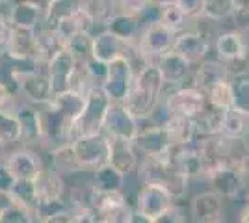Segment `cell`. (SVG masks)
Wrapping results in <instances>:
<instances>
[{
    "label": "cell",
    "mask_w": 249,
    "mask_h": 223,
    "mask_svg": "<svg viewBox=\"0 0 249 223\" xmlns=\"http://www.w3.org/2000/svg\"><path fill=\"white\" fill-rule=\"evenodd\" d=\"M138 181L140 184H153L167 190L173 199L178 201L188 193V179L167 160V156L158 158H142L138 166Z\"/></svg>",
    "instance_id": "cell-2"
},
{
    "label": "cell",
    "mask_w": 249,
    "mask_h": 223,
    "mask_svg": "<svg viewBox=\"0 0 249 223\" xmlns=\"http://www.w3.org/2000/svg\"><path fill=\"white\" fill-rule=\"evenodd\" d=\"M80 10V2H67V0H52L47 6L45 13V21L43 26L49 30H56L60 26V22L65 21L67 17H71L74 11Z\"/></svg>",
    "instance_id": "cell-34"
},
{
    "label": "cell",
    "mask_w": 249,
    "mask_h": 223,
    "mask_svg": "<svg viewBox=\"0 0 249 223\" xmlns=\"http://www.w3.org/2000/svg\"><path fill=\"white\" fill-rule=\"evenodd\" d=\"M17 104H19V101L11 95L4 86L0 84V110H2V112H10V114H13V110H15Z\"/></svg>",
    "instance_id": "cell-51"
},
{
    "label": "cell",
    "mask_w": 249,
    "mask_h": 223,
    "mask_svg": "<svg viewBox=\"0 0 249 223\" xmlns=\"http://www.w3.org/2000/svg\"><path fill=\"white\" fill-rule=\"evenodd\" d=\"M93 175V186L95 190L104 191V193H112V191H123L126 186V177L123 173L115 170L114 166L106 164L103 168L91 173Z\"/></svg>",
    "instance_id": "cell-31"
},
{
    "label": "cell",
    "mask_w": 249,
    "mask_h": 223,
    "mask_svg": "<svg viewBox=\"0 0 249 223\" xmlns=\"http://www.w3.org/2000/svg\"><path fill=\"white\" fill-rule=\"evenodd\" d=\"M32 223H43V222H41V220H37V218L34 216V222H32Z\"/></svg>",
    "instance_id": "cell-59"
},
{
    "label": "cell",
    "mask_w": 249,
    "mask_h": 223,
    "mask_svg": "<svg viewBox=\"0 0 249 223\" xmlns=\"http://www.w3.org/2000/svg\"><path fill=\"white\" fill-rule=\"evenodd\" d=\"M6 156H8V154H6V147H4V145H0V164L6 160Z\"/></svg>",
    "instance_id": "cell-58"
},
{
    "label": "cell",
    "mask_w": 249,
    "mask_h": 223,
    "mask_svg": "<svg viewBox=\"0 0 249 223\" xmlns=\"http://www.w3.org/2000/svg\"><path fill=\"white\" fill-rule=\"evenodd\" d=\"M225 112L227 110H219V108L212 106L208 103L205 114L196 121L199 138H216V136H219L221 134V128H223Z\"/></svg>",
    "instance_id": "cell-32"
},
{
    "label": "cell",
    "mask_w": 249,
    "mask_h": 223,
    "mask_svg": "<svg viewBox=\"0 0 249 223\" xmlns=\"http://www.w3.org/2000/svg\"><path fill=\"white\" fill-rule=\"evenodd\" d=\"M49 162H47V170L56 171L58 175H62L65 179H71L74 175L82 173V166L78 162V156L74 153L73 143H63L60 147L52 149L47 153Z\"/></svg>",
    "instance_id": "cell-22"
},
{
    "label": "cell",
    "mask_w": 249,
    "mask_h": 223,
    "mask_svg": "<svg viewBox=\"0 0 249 223\" xmlns=\"http://www.w3.org/2000/svg\"><path fill=\"white\" fill-rule=\"evenodd\" d=\"M231 80H232V73L227 64L219 60H205L201 65H197L194 73L192 87H196L197 91L208 97L218 86L231 82Z\"/></svg>",
    "instance_id": "cell-13"
},
{
    "label": "cell",
    "mask_w": 249,
    "mask_h": 223,
    "mask_svg": "<svg viewBox=\"0 0 249 223\" xmlns=\"http://www.w3.org/2000/svg\"><path fill=\"white\" fill-rule=\"evenodd\" d=\"M182 11L186 13L192 21H197L203 17V8H205V0H178Z\"/></svg>",
    "instance_id": "cell-49"
},
{
    "label": "cell",
    "mask_w": 249,
    "mask_h": 223,
    "mask_svg": "<svg viewBox=\"0 0 249 223\" xmlns=\"http://www.w3.org/2000/svg\"><path fill=\"white\" fill-rule=\"evenodd\" d=\"M128 43L121 41L117 35L112 32L104 30L103 34H99L93 39V51H91V58L103 62V64H112L115 60H119L121 56H124Z\"/></svg>",
    "instance_id": "cell-26"
},
{
    "label": "cell",
    "mask_w": 249,
    "mask_h": 223,
    "mask_svg": "<svg viewBox=\"0 0 249 223\" xmlns=\"http://www.w3.org/2000/svg\"><path fill=\"white\" fill-rule=\"evenodd\" d=\"M128 223H155L151 218H147V216H143V214L136 212V210H132V214H130V218H128Z\"/></svg>",
    "instance_id": "cell-55"
},
{
    "label": "cell",
    "mask_w": 249,
    "mask_h": 223,
    "mask_svg": "<svg viewBox=\"0 0 249 223\" xmlns=\"http://www.w3.org/2000/svg\"><path fill=\"white\" fill-rule=\"evenodd\" d=\"M160 21L166 26H169L175 34L186 32L192 26V19L182 11L178 0H171V2H160Z\"/></svg>",
    "instance_id": "cell-30"
},
{
    "label": "cell",
    "mask_w": 249,
    "mask_h": 223,
    "mask_svg": "<svg viewBox=\"0 0 249 223\" xmlns=\"http://www.w3.org/2000/svg\"><path fill=\"white\" fill-rule=\"evenodd\" d=\"M173 112H171V108L167 104V99L166 97H162L160 101H158V104L156 108L153 110V114L149 116L147 119V123H149V127H158V128H166L169 125V121L173 119Z\"/></svg>",
    "instance_id": "cell-43"
},
{
    "label": "cell",
    "mask_w": 249,
    "mask_h": 223,
    "mask_svg": "<svg viewBox=\"0 0 249 223\" xmlns=\"http://www.w3.org/2000/svg\"><path fill=\"white\" fill-rule=\"evenodd\" d=\"M232 22H234L236 30H242V28L249 26V0H234Z\"/></svg>",
    "instance_id": "cell-47"
},
{
    "label": "cell",
    "mask_w": 249,
    "mask_h": 223,
    "mask_svg": "<svg viewBox=\"0 0 249 223\" xmlns=\"http://www.w3.org/2000/svg\"><path fill=\"white\" fill-rule=\"evenodd\" d=\"M246 199H248V206H249V188H248V191H246Z\"/></svg>",
    "instance_id": "cell-60"
},
{
    "label": "cell",
    "mask_w": 249,
    "mask_h": 223,
    "mask_svg": "<svg viewBox=\"0 0 249 223\" xmlns=\"http://www.w3.org/2000/svg\"><path fill=\"white\" fill-rule=\"evenodd\" d=\"M112 104L114 103L110 101V97L104 93V89L101 86L91 89L86 95V104H84L82 114L76 117V121L71 127L69 143H73L76 139L103 134L104 119H106V114H108Z\"/></svg>",
    "instance_id": "cell-3"
},
{
    "label": "cell",
    "mask_w": 249,
    "mask_h": 223,
    "mask_svg": "<svg viewBox=\"0 0 249 223\" xmlns=\"http://www.w3.org/2000/svg\"><path fill=\"white\" fill-rule=\"evenodd\" d=\"M208 41L197 28H190L186 32L177 34L173 51L177 56H180L182 60H186L190 65H201L205 62L208 54Z\"/></svg>",
    "instance_id": "cell-17"
},
{
    "label": "cell",
    "mask_w": 249,
    "mask_h": 223,
    "mask_svg": "<svg viewBox=\"0 0 249 223\" xmlns=\"http://www.w3.org/2000/svg\"><path fill=\"white\" fill-rule=\"evenodd\" d=\"M248 69H249V62H248Z\"/></svg>",
    "instance_id": "cell-62"
},
{
    "label": "cell",
    "mask_w": 249,
    "mask_h": 223,
    "mask_svg": "<svg viewBox=\"0 0 249 223\" xmlns=\"http://www.w3.org/2000/svg\"><path fill=\"white\" fill-rule=\"evenodd\" d=\"M194 223H221L223 222V199L214 191H205L192 201Z\"/></svg>",
    "instance_id": "cell-20"
},
{
    "label": "cell",
    "mask_w": 249,
    "mask_h": 223,
    "mask_svg": "<svg viewBox=\"0 0 249 223\" xmlns=\"http://www.w3.org/2000/svg\"><path fill=\"white\" fill-rule=\"evenodd\" d=\"M147 8L145 0H123V2H117V11L121 15H128V17H134L138 19Z\"/></svg>",
    "instance_id": "cell-48"
},
{
    "label": "cell",
    "mask_w": 249,
    "mask_h": 223,
    "mask_svg": "<svg viewBox=\"0 0 249 223\" xmlns=\"http://www.w3.org/2000/svg\"><path fill=\"white\" fill-rule=\"evenodd\" d=\"M171 138L167 128L142 127L138 138L134 139V147L142 158H158L164 156L171 147Z\"/></svg>",
    "instance_id": "cell-18"
},
{
    "label": "cell",
    "mask_w": 249,
    "mask_h": 223,
    "mask_svg": "<svg viewBox=\"0 0 249 223\" xmlns=\"http://www.w3.org/2000/svg\"><path fill=\"white\" fill-rule=\"evenodd\" d=\"M37 30H26V28H13L11 41L6 52L19 58V60H37Z\"/></svg>",
    "instance_id": "cell-25"
},
{
    "label": "cell",
    "mask_w": 249,
    "mask_h": 223,
    "mask_svg": "<svg viewBox=\"0 0 249 223\" xmlns=\"http://www.w3.org/2000/svg\"><path fill=\"white\" fill-rule=\"evenodd\" d=\"M13 116L17 119L22 134V147H30L41 151L43 143V117L39 106L28 104L19 101V104L13 110Z\"/></svg>",
    "instance_id": "cell-9"
},
{
    "label": "cell",
    "mask_w": 249,
    "mask_h": 223,
    "mask_svg": "<svg viewBox=\"0 0 249 223\" xmlns=\"http://www.w3.org/2000/svg\"><path fill=\"white\" fill-rule=\"evenodd\" d=\"M19 84H21V101L28 103V104L45 106L54 99L51 80L47 76V69L22 74L19 76Z\"/></svg>",
    "instance_id": "cell-15"
},
{
    "label": "cell",
    "mask_w": 249,
    "mask_h": 223,
    "mask_svg": "<svg viewBox=\"0 0 249 223\" xmlns=\"http://www.w3.org/2000/svg\"><path fill=\"white\" fill-rule=\"evenodd\" d=\"M13 205H19L22 208L30 210V212H36L37 208V190H36V182L32 181H17L13 190L10 193Z\"/></svg>",
    "instance_id": "cell-37"
},
{
    "label": "cell",
    "mask_w": 249,
    "mask_h": 223,
    "mask_svg": "<svg viewBox=\"0 0 249 223\" xmlns=\"http://www.w3.org/2000/svg\"><path fill=\"white\" fill-rule=\"evenodd\" d=\"M240 37H242V45H244V52H246V62H249V26L238 30Z\"/></svg>",
    "instance_id": "cell-54"
},
{
    "label": "cell",
    "mask_w": 249,
    "mask_h": 223,
    "mask_svg": "<svg viewBox=\"0 0 249 223\" xmlns=\"http://www.w3.org/2000/svg\"><path fill=\"white\" fill-rule=\"evenodd\" d=\"M232 87V110L249 117V76L236 74L231 80Z\"/></svg>",
    "instance_id": "cell-39"
},
{
    "label": "cell",
    "mask_w": 249,
    "mask_h": 223,
    "mask_svg": "<svg viewBox=\"0 0 249 223\" xmlns=\"http://www.w3.org/2000/svg\"><path fill=\"white\" fill-rule=\"evenodd\" d=\"M63 51H65V43L58 35V32L39 26V30H37V62L49 65Z\"/></svg>",
    "instance_id": "cell-28"
},
{
    "label": "cell",
    "mask_w": 249,
    "mask_h": 223,
    "mask_svg": "<svg viewBox=\"0 0 249 223\" xmlns=\"http://www.w3.org/2000/svg\"><path fill=\"white\" fill-rule=\"evenodd\" d=\"M13 2H0V52H6L11 41L13 24H11Z\"/></svg>",
    "instance_id": "cell-42"
},
{
    "label": "cell",
    "mask_w": 249,
    "mask_h": 223,
    "mask_svg": "<svg viewBox=\"0 0 249 223\" xmlns=\"http://www.w3.org/2000/svg\"><path fill=\"white\" fill-rule=\"evenodd\" d=\"M36 190H37L39 201L63 199L69 195V184H67V179L58 175L56 171L45 170L41 177L36 181Z\"/></svg>",
    "instance_id": "cell-27"
},
{
    "label": "cell",
    "mask_w": 249,
    "mask_h": 223,
    "mask_svg": "<svg viewBox=\"0 0 249 223\" xmlns=\"http://www.w3.org/2000/svg\"><path fill=\"white\" fill-rule=\"evenodd\" d=\"M167 132H169V138L173 145H180V143H192L199 139L197 127H196V121L186 119V117H178L175 116L169 125H167Z\"/></svg>",
    "instance_id": "cell-35"
},
{
    "label": "cell",
    "mask_w": 249,
    "mask_h": 223,
    "mask_svg": "<svg viewBox=\"0 0 249 223\" xmlns=\"http://www.w3.org/2000/svg\"><path fill=\"white\" fill-rule=\"evenodd\" d=\"M74 153L78 156V162L84 171L93 173L99 168L110 164V138L104 134L89 136L73 141Z\"/></svg>",
    "instance_id": "cell-7"
},
{
    "label": "cell",
    "mask_w": 249,
    "mask_h": 223,
    "mask_svg": "<svg viewBox=\"0 0 249 223\" xmlns=\"http://www.w3.org/2000/svg\"><path fill=\"white\" fill-rule=\"evenodd\" d=\"M167 160L180 171L188 181L190 179H199L205 177L203 170V160H201V145L199 139L192 143H180V145H171L166 153Z\"/></svg>",
    "instance_id": "cell-12"
},
{
    "label": "cell",
    "mask_w": 249,
    "mask_h": 223,
    "mask_svg": "<svg viewBox=\"0 0 249 223\" xmlns=\"http://www.w3.org/2000/svg\"><path fill=\"white\" fill-rule=\"evenodd\" d=\"M0 222L2 223H32L34 222V212L22 208L19 205H11L10 208H6L0 214Z\"/></svg>",
    "instance_id": "cell-45"
},
{
    "label": "cell",
    "mask_w": 249,
    "mask_h": 223,
    "mask_svg": "<svg viewBox=\"0 0 249 223\" xmlns=\"http://www.w3.org/2000/svg\"><path fill=\"white\" fill-rule=\"evenodd\" d=\"M140 154L134 147V141L110 138V166H114L119 173L128 177L132 171H138Z\"/></svg>",
    "instance_id": "cell-23"
},
{
    "label": "cell",
    "mask_w": 249,
    "mask_h": 223,
    "mask_svg": "<svg viewBox=\"0 0 249 223\" xmlns=\"http://www.w3.org/2000/svg\"><path fill=\"white\" fill-rule=\"evenodd\" d=\"M74 210H76V208H74ZM74 210H71V212H65V214H60V216L51 218V220H47V222H43V223H74Z\"/></svg>",
    "instance_id": "cell-53"
},
{
    "label": "cell",
    "mask_w": 249,
    "mask_h": 223,
    "mask_svg": "<svg viewBox=\"0 0 249 223\" xmlns=\"http://www.w3.org/2000/svg\"><path fill=\"white\" fill-rule=\"evenodd\" d=\"M97 223H106V222H103V220H99V222H97Z\"/></svg>",
    "instance_id": "cell-61"
},
{
    "label": "cell",
    "mask_w": 249,
    "mask_h": 223,
    "mask_svg": "<svg viewBox=\"0 0 249 223\" xmlns=\"http://www.w3.org/2000/svg\"><path fill=\"white\" fill-rule=\"evenodd\" d=\"M214 49L218 52L219 60L231 67L234 64H242L246 65L248 69V62H246V52H244V45H242V37H240V32L234 28V30H229V32L219 34L214 41Z\"/></svg>",
    "instance_id": "cell-24"
},
{
    "label": "cell",
    "mask_w": 249,
    "mask_h": 223,
    "mask_svg": "<svg viewBox=\"0 0 249 223\" xmlns=\"http://www.w3.org/2000/svg\"><path fill=\"white\" fill-rule=\"evenodd\" d=\"M240 223H249V206L244 208V212L240 216Z\"/></svg>",
    "instance_id": "cell-57"
},
{
    "label": "cell",
    "mask_w": 249,
    "mask_h": 223,
    "mask_svg": "<svg viewBox=\"0 0 249 223\" xmlns=\"http://www.w3.org/2000/svg\"><path fill=\"white\" fill-rule=\"evenodd\" d=\"M140 121L136 119L124 104H112L106 119H104L103 134L112 139H124V141H134L140 134Z\"/></svg>",
    "instance_id": "cell-10"
},
{
    "label": "cell",
    "mask_w": 249,
    "mask_h": 223,
    "mask_svg": "<svg viewBox=\"0 0 249 223\" xmlns=\"http://www.w3.org/2000/svg\"><path fill=\"white\" fill-rule=\"evenodd\" d=\"M0 145L11 151L22 147V134L17 119L13 114L2 112V110H0Z\"/></svg>",
    "instance_id": "cell-36"
},
{
    "label": "cell",
    "mask_w": 249,
    "mask_h": 223,
    "mask_svg": "<svg viewBox=\"0 0 249 223\" xmlns=\"http://www.w3.org/2000/svg\"><path fill=\"white\" fill-rule=\"evenodd\" d=\"M84 71L88 73V76L93 80L97 86H103L104 80H106V74H108V64H103L95 58H89L86 64L82 65Z\"/></svg>",
    "instance_id": "cell-46"
},
{
    "label": "cell",
    "mask_w": 249,
    "mask_h": 223,
    "mask_svg": "<svg viewBox=\"0 0 249 223\" xmlns=\"http://www.w3.org/2000/svg\"><path fill=\"white\" fill-rule=\"evenodd\" d=\"M164 78L158 71L156 65H149L140 74H136L134 84L130 87L128 95L124 99V108L142 123L147 121L149 116L153 114L158 101L162 99L164 93Z\"/></svg>",
    "instance_id": "cell-1"
},
{
    "label": "cell",
    "mask_w": 249,
    "mask_h": 223,
    "mask_svg": "<svg viewBox=\"0 0 249 223\" xmlns=\"http://www.w3.org/2000/svg\"><path fill=\"white\" fill-rule=\"evenodd\" d=\"M15 179L10 173V170L6 168V164H0V193H11L13 186H15Z\"/></svg>",
    "instance_id": "cell-50"
},
{
    "label": "cell",
    "mask_w": 249,
    "mask_h": 223,
    "mask_svg": "<svg viewBox=\"0 0 249 223\" xmlns=\"http://www.w3.org/2000/svg\"><path fill=\"white\" fill-rule=\"evenodd\" d=\"M93 39L89 34H80V35H76L74 39L67 43V51L73 54L74 58H76V62L80 65H84L89 58H91V51H93Z\"/></svg>",
    "instance_id": "cell-41"
},
{
    "label": "cell",
    "mask_w": 249,
    "mask_h": 223,
    "mask_svg": "<svg viewBox=\"0 0 249 223\" xmlns=\"http://www.w3.org/2000/svg\"><path fill=\"white\" fill-rule=\"evenodd\" d=\"M4 164L15 181L36 182L43 175V171L47 170L43 153L30 147H17L10 151Z\"/></svg>",
    "instance_id": "cell-5"
},
{
    "label": "cell",
    "mask_w": 249,
    "mask_h": 223,
    "mask_svg": "<svg viewBox=\"0 0 249 223\" xmlns=\"http://www.w3.org/2000/svg\"><path fill=\"white\" fill-rule=\"evenodd\" d=\"M221 138L229 139V141H236V143H244L249 136V117L240 114L236 110H227L225 112V119H223V128H221Z\"/></svg>",
    "instance_id": "cell-29"
},
{
    "label": "cell",
    "mask_w": 249,
    "mask_h": 223,
    "mask_svg": "<svg viewBox=\"0 0 249 223\" xmlns=\"http://www.w3.org/2000/svg\"><path fill=\"white\" fill-rule=\"evenodd\" d=\"M71 210H74V205L71 203L69 195H67V197H63V199L39 201L34 216H36L37 220H41V222H47V220H51V218H56V216L65 214V212H71Z\"/></svg>",
    "instance_id": "cell-40"
},
{
    "label": "cell",
    "mask_w": 249,
    "mask_h": 223,
    "mask_svg": "<svg viewBox=\"0 0 249 223\" xmlns=\"http://www.w3.org/2000/svg\"><path fill=\"white\" fill-rule=\"evenodd\" d=\"M221 223H225V222H221Z\"/></svg>",
    "instance_id": "cell-63"
},
{
    "label": "cell",
    "mask_w": 249,
    "mask_h": 223,
    "mask_svg": "<svg viewBox=\"0 0 249 223\" xmlns=\"http://www.w3.org/2000/svg\"><path fill=\"white\" fill-rule=\"evenodd\" d=\"M155 223H186L184 222V216H182V212L177 208V206H173L171 210H167L166 214H162L160 218H156V220H153Z\"/></svg>",
    "instance_id": "cell-52"
},
{
    "label": "cell",
    "mask_w": 249,
    "mask_h": 223,
    "mask_svg": "<svg viewBox=\"0 0 249 223\" xmlns=\"http://www.w3.org/2000/svg\"><path fill=\"white\" fill-rule=\"evenodd\" d=\"M175 206V199L167 190L160 188V186H153V184H142L140 190L136 193L134 210L143 214L151 220L160 218L162 214L171 210Z\"/></svg>",
    "instance_id": "cell-8"
},
{
    "label": "cell",
    "mask_w": 249,
    "mask_h": 223,
    "mask_svg": "<svg viewBox=\"0 0 249 223\" xmlns=\"http://www.w3.org/2000/svg\"><path fill=\"white\" fill-rule=\"evenodd\" d=\"M234 13V0H205L203 19L212 22H227L232 21Z\"/></svg>",
    "instance_id": "cell-38"
},
{
    "label": "cell",
    "mask_w": 249,
    "mask_h": 223,
    "mask_svg": "<svg viewBox=\"0 0 249 223\" xmlns=\"http://www.w3.org/2000/svg\"><path fill=\"white\" fill-rule=\"evenodd\" d=\"M78 65L80 64L76 62V58L67 49L58 54L51 64L47 65V76L51 80L54 97L67 93L71 89V82H73V76L78 69Z\"/></svg>",
    "instance_id": "cell-14"
},
{
    "label": "cell",
    "mask_w": 249,
    "mask_h": 223,
    "mask_svg": "<svg viewBox=\"0 0 249 223\" xmlns=\"http://www.w3.org/2000/svg\"><path fill=\"white\" fill-rule=\"evenodd\" d=\"M208 181L212 184V191L218 193L219 197H227V199H234L240 193L246 191V173L240 170L238 166L232 164H223L212 177H208Z\"/></svg>",
    "instance_id": "cell-16"
},
{
    "label": "cell",
    "mask_w": 249,
    "mask_h": 223,
    "mask_svg": "<svg viewBox=\"0 0 249 223\" xmlns=\"http://www.w3.org/2000/svg\"><path fill=\"white\" fill-rule=\"evenodd\" d=\"M207 99L212 106L219 108V110H231L232 108V87H231V82L218 86Z\"/></svg>",
    "instance_id": "cell-44"
},
{
    "label": "cell",
    "mask_w": 249,
    "mask_h": 223,
    "mask_svg": "<svg viewBox=\"0 0 249 223\" xmlns=\"http://www.w3.org/2000/svg\"><path fill=\"white\" fill-rule=\"evenodd\" d=\"M106 30L112 32L114 35H117L124 43H136L140 39L142 32H143L138 19L128 17V15H121V13H117L114 19L108 22Z\"/></svg>",
    "instance_id": "cell-33"
},
{
    "label": "cell",
    "mask_w": 249,
    "mask_h": 223,
    "mask_svg": "<svg viewBox=\"0 0 249 223\" xmlns=\"http://www.w3.org/2000/svg\"><path fill=\"white\" fill-rule=\"evenodd\" d=\"M11 205H13V201H11L10 193H0V214L4 212L6 208H10Z\"/></svg>",
    "instance_id": "cell-56"
},
{
    "label": "cell",
    "mask_w": 249,
    "mask_h": 223,
    "mask_svg": "<svg viewBox=\"0 0 249 223\" xmlns=\"http://www.w3.org/2000/svg\"><path fill=\"white\" fill-rule=\"evenodd\" d=\"M167 99V104L171 108L173 116L186 117L192 121H197L199 117L205 114V110L208 106L207 95H203L201 91H197L196 87H180L169 95H162Z\"/></svg>",
    "instance_id": "cell-11"
},
{
    "label": "cell",
    "mask_w": 249,
    "mask_h": 223,
    "mask_svg": "<svg viewBox=\"0 0 249 223\" xmlns=\"http://www.w3.org/2000/svg\"><path fill=\"white\" fill-rule=\"evenodd\" d=\"M175 39L177 34L162 21H158L151 26H147L140 35V39L136 41V45H138V51L143 56L147 64L156 65L160 58H164L166 54L173 51Z\"/></svg>",
    "instance_id": "cell-4"
},
{
    "label": "cell",
    "mask_w": 249,
    "mask_h": 223,
    "mask_svg": "<svg viewBox=\"0 0 249 223\" xmlns=\"http://www.w3.org/2000/svg\"><path fill=\"white\" fill-rule=\"evenodd\" d=\"M134 78L136 71L132 64L128 62V58L121 56L119 60L108 64V74H106V80L101 87L104 89V93L110 97V101L114 104H123L130 87L134 84Z\"/></svg>",
    "instance_id": "cell-6"
},
{
    "label": "cell",
    "mask_w": 249,
    "mask_h": 223,
    "mask_svg": "<svg viewBox=\"0 0 249 223\" xmlns=\"http://www.w3.org/2000/svg\"><path fill=\"white\" fill-rule=\"evenodd\" d=\"M49 2H13L11 24L13 28L36 30L43 26Z\"/></svg>",
    "instance_id": "cell-21"
},
{
    "label": "cell",
    "mask_w": 249,
    "mask_h": 223,
    "mask_svg": "<svg viewBox=\"0 0 249 223\" xmlns=\"http://www.w3.org/2000/svg\"><path fill=\"white\" fill-rule=\"evenodd\" d=\"M156 67H158V71L164 78V84H166L162 95H169L177 89L184 87L182 84L186 82V78L192 73V65L188 64L186 60H182L180 56H177L175 52H169L164 58H160Z\"/></svg>",
    "instance_id": "cell-19"
}]
</instances>
